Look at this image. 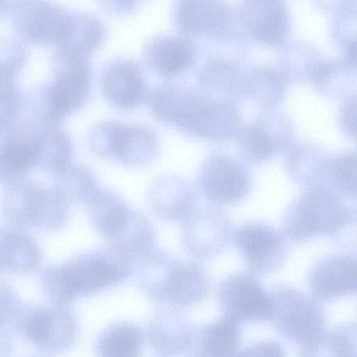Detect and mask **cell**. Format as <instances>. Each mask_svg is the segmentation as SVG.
Segmentation results:
<instances>
[{
	"instance_id": "obj_1",
	"label": "cell",
	"mask_w": 357,
	"mask_h": 357,
	"mask_svg": "<svg viewBox=\"0 0 357 357\" xmlns=\"http://www.w3.org/2000/svg\"><path fill=\"white\" fill-rule=\"evenodd\" d=\"M148 104L157 121L212 144L235 139L244 124L236 105L210 98L195 86L159 84L150 91Z\"/></svg>"
},
{
	"instance_id": "obj_2",
	"label": "cell",
	"mask_w": 357,
	"mask_h": 357,
	"mask_svg": "<svg viewBox=\"0 0 357 357\" xmlns=\"http://www.w3.org/2000/svg\"><path fill=\"white\" fill-rule=\"evenodd\" d=\"M134 267L132 259L107 245L63 264L45 266L40 271L39 285L52 303L66 306L82 296L123 284L133 274Z\"/></svg>"
},
{
	"instance_id": "obj_3",
	"label": "cell",
	"mask_w": 357,
	"mask_h": 357,
	"mask_svg": "<svg viewBox=\"0 0 357 357\" xmlns=\"http://www.w3.org/2000/svg\"><path fill=\"white\" fill-rule=\"evenodd\" d=\"M92 76L86 54L61 50L54 60L52 79L25 96L26 117L40 125L60 126L89 102Z\"/></svg>"
},
{
	"instance_id": "obj_4",
	"label": "cell",
	"mask_w": 357,
	"mask_h": 357,
	"mask_svg": "<svg viewBox=\"0 0 357 357\" xmlns=\"http://www.w3.org/2000/svg\"><path fill=\"white\" fill-rule=\"evenodd\" d=\"M86 205L93 227L107 245L134 261L154 249L155 232L150 220L115 191L100 188Z\"/></svg>"
},
{
	"instance_id": "obj_5",
	"label": "cell",
	"mask_w": 357,
	"mask_h": 357,
	"mask_svg": "<svg viewBox=\"0 0 357 357\" xmlns=\"http://www.w3.org/2000/svg\"><path fill=\"white\" fill-rule=\"evenodd\" d=\"M69 204L54 188L24 178L6 185L2 215L9 225L44 232L61 229Z\"/></svg>"
},
{
	"instance_id": "obj_6",
	"label": "cell",
	"mask_w": 357,
	"mask_h": 357,
	"mask_svg": "<svg viewBox=\"0 0 357 357\" xmlns=\"http://www.w3.org/2000/svg\"><path fill=\"white\" fill-rule=\"evenodd\" d=\"M13 329L29 345L46 354L65 351L76 342L79 324L64 305L20 303L6 333Z\"/></svg>"
},
{
	"instance_id": "obj_7",
	"label": "cell",
	"mask_w": 357,
	"mask_h": 357,
	"mask_svg": "<svg viewBox=\"0 0 357 357\" xmlns=\"http://www.w3.org/2000/svg\"><path fill=\"white\" fill-rule=\"evenodd\" d=\"M87 144L96 155L128 167L150 163L159 149L158 137L152 128L112 119L93 126L87 137Z\"/></svg>"
},
{
	"instance_id": "obj_8",
	"label": "cell",
	"mask_w": 357,
	"mask_h": 357,
	"mask_svg": "<svg viewBox=\"0 0 357 357\" xmlns=\"http://www.w3.org/2000/svg\"><path fill=\"white\" fill-rule=\"evenodd\" d=\"M271 294L273 303L271 321L276 332L300 346L306 354L321 347L325 321L319 307L290 286H278Z\"/></svg>"
},
{
	"instance_id": "obj_9",
	"label": "cell",
	"mask_w": 357,
	"mask_h": 357,
	"mask_svg": "<svg viewBox=\"0 0 357 357\" xmlns=\"http://www.w3.org/2000/svg\"><path fill=\"white\" fill-rule=\"evenodd\" d=\"M241 158L220 151L203 160L197 178V192L216 205H234L245 199L252 185L251 172Z\"/></svg>"
},
{
	"instance_id": "obj_10",
	"label": "cell",
	"mask_w": 357,
	"mask_h": 357,
	"mask_svg": "<svg viewBox=\"0 0 357 357\" xmlns=\"http://www.w3.org/2000/svg\"><path fill=\"white\" fill-rule=\"evenodd\" d=\"M345 220L339 199L328 191L319 190L302 196L289 206L282 227L291 241L300 243L318 233L339 231Z\"/></svg>"
},
{
	"instance_id": "obj_11",
	"label": "cell",
	"mask_w": 357,
	"mask_h": 357,
	"mask_svg": "<svg viewBox=\"0 0 357 357\" xmlns=\"http://www.w3.org/2000/svg\"><path fill=\"white\" fill-rule=\"evenodd\" d=\"M216 299L221 310L239 322L271 321V294L250 273L240 271L225 278L217 287Z\"/></svg>"
},
{
	"instance_id": "obj_12",
	"label": "cell",
	"mask_w": 357,
	"mask_h": 357,
	"mask_svg": "<svg viewBox=\"0 0 357 357\" xmlns=\"http://www.w3.org/2000/svg\"><path fill=\"white\" fill-rule=\"evenodd\" d=\"M231 240L248 268L259 275H267L279 268L288 252L282 234L261 222L239 225L232 231Z\"/></svg>"
},
{
	"instance_id": "obj_13",
	"label": "cell",
	"mask_w": 357,
	"mask_h": 357,
	"mask_svg": "<svg viewBox=\"0 0 357 357\" xmlns=\"http://www.w3.org/2000/svg\"><path fill=\"white\" fill-rule=\"evenodd\" d=\"M231 234L229 216L215 206L195 208L183 220V248L196 260H208L224 251L231 240Z\"/></svg>"
},
{
	"instance_id": "obj_14",
	"label": "cell",
	"mask_w": 357,
	"mask_h": 357,
	"mask_svg": "<svg viewBox=\"0 0 357 357\" xmlns=\"http://www.w3.org/2000/svg\"><path fill=\"white\" fill-rule=\"evenodd\" d=\"M238 20L248 38L264 47H281L290 34L291 20L286 0H242Z\"/></svg>"
},
{
	"instance_id": "obj_15",
	"label": "cell",
	"mask_w": 357,
	"mask_h": 357,
	"mask_svg": "<svg viewBox=\"0 0 357 357\" xmlns=\"http://www.w3.org/2000/svg\"><path fill=\"white\" fill-rule=\"evenodd\" d=\"M288 128L284 118L273 109H266L243 124L236 137L240 158L247 163L261 165L276 155L285 146Z\"/></svg>"
},
{
	"instance_id": "obj_16",
	"label": "cell",
	"mask_w": 357,
	"mask_h": 357,
	"mask_svg": "<svg viewBox=\"0 0 357 357\" xmlns=\"http://www.w3.org/2000/svg\"><path fill=\"white\" fill-rule=\"evenodd\" d=\"M245 57L219 52L211 55L195 75V87L215 100L237 105L245 99Z\"/></svg>"
},
{
	"instance_id": "obj_17",
	"label": "cell",
	"mask_w": 357,
	"mask_h": 357,
	"mask_svg": "<svg viewBox=\"0 0 357 357\" xmlns=\"http://www.w3.org/2000/svg\"><path fill=\"white\" fill-rule=\"evenodd\" d=\"M37 127L19 119L1 130L0 180L7 185L36 167Z\"/></svg>"
},
{
	"instance_id": "obj_18",
	"label": "cell",
	"mask_w": 357,
	"mask_h": 357,
	"mask_svg": "<svg viewBox=\"0 0 357 357\" xmlns=\"http://www.w3.org/2000/svg\"><path fill=\"white\" fill-rule=\"evenodd\" d=\"M100 89L107 102L121 112L138 109L150 93L142 68L126 59L115 61L105 67L100 75Z\"/></svg>"
},
{
	"instance_id": "obj_19",
	"label": "cell",
	"mask_w": 357,
	"mask_h": 357,
	"mask_svg": "<svg viewBox=\"0 0 357 357\" xmlns=\"http://www.w3.org/2000/svg\"><path fill=\"white\" fill-rule=\"evenodd\" d=\"M17 10V22L24 33L38 43L54 44L69 40L74 20L40 0H23Z\"/></svg>"
},
{
	"instance_id": "obj_20",
	"label": "cell",
	"mask_w": 357,
	"mask_h": 357,
	"mask_svg": "<svg viewBox=\"0 0 357 357\" xmlns=\"http://www.w3.org/2000/svg\"><path fill=\"white\" fill-rule=\"evenodd\" d=\"M232 10L225 0H177L174 18L188 36H215L233 28Z\"/></svg>"
},
{
	"instance_id": "obj_21",
	"label": "cell",
	"mask_w": 357,
	"mask_h": 357,
	"mask_svg": "<svg viewBox=\"0 0 357 357\" xmlns=\"http://www.w3.org/2000/svg\"><path fill=\"white\" fill-rule=\"evenodd\" d=\"M194 331L195 328L178 306L165 304L151 318L146 337L158 354L173 356L189 352Z\"/></svg>"
},
{
	"instance_id": "obj_22",
	"label": "cell",
	"mask_w": 357,
	"mask_h": 357,
	"mask_svg": "<svg viewBox=\"0 0 357 357\" xmlns=\"http://www.w3.org/2000/svg\"><path fill=\"white\" fill-rule=\"evenodd\" d=\"M309 284L321 301L357 292V257L338 255L323 260L312 269Z\"/></svg>"
},
{
	"instance_id": "obj_23",
	"label": "cell",
	"mask_w": 357,
	"mask_h": 357,
	"mask_svg": "<svg viewBox=\"0 0 357 357\" xmlns=\"http://www.w3.org/2000/svg\"><path fill=\"white\" fill-rule=\"evenodd\" d=\"M197 190L176 176L158 178L151 186L147 200L153 213L160 220L174 222L185 219L195 208Z\"/></svg>"
},
{
	"instance_id": "obj_24",
	"label": "cell",
	"mask_w": 357,
	"mask_h": 357,
	"mask_svg": "<svg viewBox=\"0 0 357 357\" xmlns=\"http://www.w3.org/2000/svg\"><path fill=\"white\" fill-rule=\"evenodd\" d=\"M198 55L197 46L189 38L168 36L153 41L146 50L144 59L156 75L172 78L193 66Z\"/></svg>"
},
{
	"instance_id": "obj_25",
	"label": "cell",
	"mask_w": 357,
	"mask_h": 357,
	"mask_svg": "<svg viewBox=\"0 0 357 357\" xmlns=\"http://www.w3.org/2000/svg\"><path fill=\"white\" fill-rule=\"evenodd\" d=\"M1 271L27 275L37 271L43 254L36 240L24 229L8 225L0 234Z\"/></svg>"
},
{
	"instance_id": "obj_26",
	"label": "cell",
	"mask_w": 357,
	"mask_h": 357,
	"mask_svg": "<svg viewBox=\"0 0 357 357\" xmlns=\"http://www.w3.org/2000/svg\"><path fill=\"white\" fill-rule=\"evenodd\" d=\"M241 342L239 321L225 314L195 328L190 355L229 357L237 356Z\"/></svg>"
},
{
	"instance_id": "obj_27",
	"label": "cell",
	"mask_w": 357,
	"mask_h": 357,
	"mask_svg": "<svg viewBox=\"0 0 357 357\" xmlns=\"http://www.w3.org/2000/svg\"><path fill=\"white\" fill-rule=\"evenodd\" d=\"M178 261L169 253L153 250L135 262L137 286L150 300L165 305L172 276Z\"/></svg>"
},
{
	"instance_id": "obj_28",
	"label": "cell",
	"mask_w": 357,
	"mask_h": 357,
	"mask_svg": "<svg viewBox=\"0 0 357 357\" xmlns=\"http://www.w3.org/2000/svg\"><path fill=\"white\" fill-rule=\"evenodd\" d=\"M211 283L206 271L193 261H178L171 280L167 304L195 305L210 294Z\"/></svg>"
},
{
	"instance_id": "obj_29",
	"label": "cell",
	"mask_w": 357,
	"mask_h": 357,
	"mask_svg": "<svg viewBox=\"0 0 357 357\" xmlns=\"http://www.w3.org/2000/svg\"><path fill=\"white\" fill-rule=\"evenodd\" d=\"M286 86V77L281 70L266 64L247 70L243 82L245 98L263 110L273 109L280 103Z\"/></svg>"
},
{
	"instance_id": "obj_30",
	"label": "cell",
	"mask_w": 357,
	"mask_h": 357,
	"mask_svg": "<svg viewBox=\"0 0 357 357\" xmlns=\"http://www.w3.org/2000/svg\"><path fill=\"white\" fill-rule=\"evenodd\" d=\"M36 125L37 126L36 168L55 174L72 163L74 147L71 137L60 126Z\"/></svg>"
},
{
	"instance_id": "obj_31",
	"label": "cell",
	"mask_w": 357,
	"mask_h": 357,
	"mask_svg": "<svg viewBox=\"0 0 357 357\" xmlns=\"http://www.w3.org/2000/svg\"><path fill=\"white\" fill-rule=\"evenodd\" d=\"M145 335L137 324L120 321L110 324L98 335L95 342V351L99 356H138Z\"/></svg>"
},
{
	"instance_id": "obj_32",
	"label": "cell",
	"mask_w": 357,
	"mask_h": 357,
	"mask_svg": "<svg viewBox=\"0 0 357 357\" xmlns=\"http://www.w3.org/2000/svg\"><path fill=\"white\" fill-rule=\"evenodd\" d=\"M53 188L70 205L86 204L100 185L91 168L82 164L70 163L54 174Z\"/></svg>"
},
{
	"instance_id": "obj_33",
	"label": "cell",
	"mask_w": 357,
	"mask_h": 357,
	"mask_svg": "<svg viewBox=\"0 0 357 357\" xmlns=\"http://www.w3.org/2000/svg\"><path fill=\"white\" fill-rule=\"evenodd\" d=\"M331 33L345 60L357 66V3L334 14Z\"/></svg>"
},
{
	"instance_id": "obj_34",
	"label": "cell",
	"mask_w": 357,
	"mask_h": 357,
	"mask_svg": "<svg viewBox=\"0 0 357 357\" xmlns=\"http://www.w3.org/2000/svg\"><path fill=\"white\" fill-rule=\"evenodd\" d=\"M320 54L312 44L297 40L285 46L280 56V70L286 76L300 75L319 63Z\"/></svg>"
},
{
	"instance_id": "obj_35",
	"label": "cell",
	"mask_w": 357,
	"mask_h": 357,
	"mask_svg": "<svg viewBox=\"0 0 357 357\" xmlns=\"http://www.w3.org/2000/svg\"><path fill=\"white\" fill-rule=\"evenodd\" d=\"M24 99L23 91L14 78L1 79V129L20 119L24 109Z\"/></svg>"
},
{
	"instance_id": "obj_36",
	"label": "cell",
	"mask_w": 357,
	"mask_h": 357,
	"mask_svg": "<svg viewBox=\"0 0 357 357\" xmlns=\"http://www.w3.org/2000/svg\"><path fill=\"white\" fill-rule=\"evenodd\" d=\"M333 176L344 192L357 198V153L340 158L335 164Z\"/></svg>"
},
{
	"instance_id": "obj_37",
	"label": "cell",
	"mask_w": 357,
	"mask_h": 357,
	"mask_svg": "<svg viewBox=\"0 0 357 357\" xmlns=\"http://www.w3.org/2000/svg\"><path fill=\"white\" fill-rule=\"evenodd\" d=\"M239 356H284L283 348L275 342H261L254 344L246 347L238 354Z\"/></svg>"
},
{
	"instance_id": "obj_38",
	"label": "cell",
	"mask_w": 357,
	"mask_h": 357,
	"mask_svg": "<svg viewBox=\"0 0 357 357\" xmlns=\"http://www.w3.org/2000/svg\"><path fill=\"white\" fill-rule=\"evenodd\" d=\"M341 120L344 129L357 140V99L345 105Z\"/></svg>"
},
{
	"instance_id": "obj_39",
	"label": "cell",
	"mask_w": 357,
	"mask_h": 357,
	"mask_svg": "<svg viewBox=\"0 0 357 357\" xmlns=\"http://www.w3.org/2000/svg\"><path fill=\"white\" fill-rule=\"evenodd\" d=\"M312 2L320 10L335 14L357 3V0H312Z\"/></svg>"
},
{
	"instance_id": "obj_40",
	"label": "cell",
	"mask_w": 357,
	"mask_h": 357,
	"mask_svg": "<svg viewBox=\"0 0 357 357\" xmlns=\"http://www.w3.org/2000/svg\"><path fill=\"white\" fill-rule=\"evenodd\" d=\"M106 4L112 2L114 6H119L123 10L129 9L135 5V0H105Z\"/></svg>"
}]
</instances>
